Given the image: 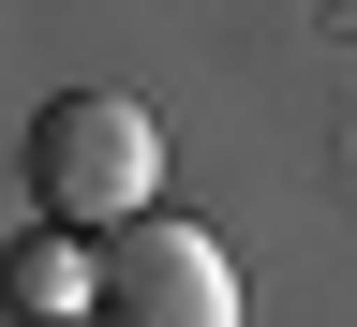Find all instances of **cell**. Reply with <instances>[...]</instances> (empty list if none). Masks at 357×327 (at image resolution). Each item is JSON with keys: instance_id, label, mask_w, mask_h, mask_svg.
<instances>
[{"instance_id": "cell-1", "label": "cell", "mask_w": 357, "mask_h": 327, "mask_svg": "<svg viewBox=\"0 0 357 327\" xmlns=\"http://www.w3.org/2000/svg\"><path fill=\"white\" fill-rule=\"evenodd\" d=\"M149 194H164V134H149L134 89H60L30 119V208L60 238H134Z\"/></svg>"}, {"instance_id": "cell-2", "label": "cell", "mask_w": 357, "mask_h": 327, "mask_svg": "<svg viewBox=\"0 0 357 327\" xmlns=\"http://www.w3.org/2000/svg\"><path fill=\"white\" fill-rule=\"evenodd\" d=\"M89 327H238V268H223L208 223H134V238H105V312Z\"/></svg>"}, {"instance_id": "cell-3", "label": "cell", "mask_w": 357, "mask_h": 327, "mask_svg": "<svg viewBox=\"0 0 357 327\" xmlns=\"http://www.w3.org/2000/svg\"><path fill=\"white\" fill-rule=\"evenodd\" d=\"M15 312H30V327H75V312H105V253L45 223V238L15 253Z\"/></svg>"}]
</instances>
